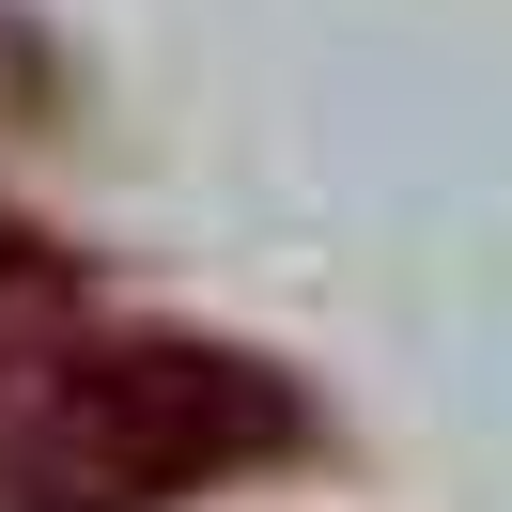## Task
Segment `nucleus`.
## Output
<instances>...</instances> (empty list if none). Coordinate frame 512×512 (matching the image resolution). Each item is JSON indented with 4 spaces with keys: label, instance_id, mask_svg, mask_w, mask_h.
<instances>
[{
    "label": "nucleus",
    "instance_id": "1",
    "mask_svg": "<svg viewBox=\"0 0 512 512\" xmlns=\"http://www.w3.org/2000/svg\"><path fill=\"white\" fill-rule=\"evenodd\" d=\"M326 450V404L249 342L140 326L63 233L0 218V512H187Z\"/></svg>",
    "mask_w": 512,
    "mask_h": 512
},
{
    "label": "nucleus",
    "instance_id": "2",
    "mask_svg": "<svg viewBox=\"0 0 512 512\" xmlns=\"http://www.w3.org/2000/svg\"><path fill=\"white\" fill-rule=\"evenodd\" d=\"M0 109L32 125V109H63V47L32 32V16H0Z\"/></svg>",
    "mask_w": 512,
    "mask_h": 512
}]
</instances>
